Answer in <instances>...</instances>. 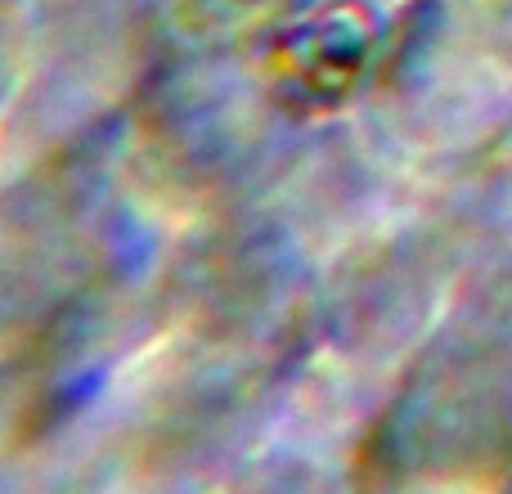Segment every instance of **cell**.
<instances>
[{"mask_svg": "<svg viewBox=\"0 0 512 494\" xmlns=\"http://www.w3.org/2000/svg\"><path fill=\"white\" fill-rule=\"evenodd\" d=\"M508 153H512V135H508ZM508 171H512V158H508Z\"/></svg>", "mask_w": 512, "mask_h": 494, "instance_id": "7a4b0ae2", "label": "cell"}, {"mask_svg": "<svg viewBox=\"0 0 512 494\" xmlns=\"http://www.w3.org/2000/svg\"><path fill=\"white\" fill-rule=\"evenodd\" d=\"M454 5L512 54V0H454Z\"/></svg>", "mask_w": 512, "mask_h": 494, "instance_id": "6da1fadb", "label": "cell"}]
</instances>
